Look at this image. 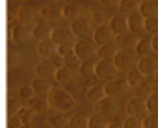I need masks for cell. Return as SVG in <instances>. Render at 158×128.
<instances>
[{"instance_id":"cell-1","label":"cell","mask_w":158,"mask_h":128,"mask_svg":"<svg viewBox=\"0 0 158 128\" xmlns=\"http://www.w3.org/2000/svg\"><path fill=\"white\" fill-rule=\"evenodd\" d=\"M47 102H48V108H52L54 111H60V113H65V111H71L74 108V98L71 93H67L65 89L61 87H50L48 95H47Z\"/></svg>"},{"instance_id":"cell-2","label":"cell","mask_w":158,"mask_h":128,"mask_svg":"<svg viewBox=\"0 0 158 128\" xmlns=\"http://www.w3.org/2000/svg\"><path fill=\"white\" fill-rule=\"evenodd\" d=\"M119 74V71L115 69L114 61L112 59H99L95 63V76L102 82H110V80H115Z\"/></svg>"},{"instance_id":"cell-3","label":"cell","mask_w":158,"mask_h":128,"mask_svg":"<svg viewBox=\"0 0 158 128\" xmlns=\"http://www.w3.org/2000/svg\"><path fill=\"white\" fill-rule=\"evenodd\" d=\"M95 52H97V45L93 43V39H78L73 45V54L80 61L91 59V56H95Z\"/></svg>"},{"instance_id":"cell-4","label":"cell","mask_w":158,"mask_h":128,"mask_svg":"<svg viewBox=\"0 0 158 128\" xmlns=\"http://www.w3.org/2000/svg\"><path fill=\"white\" fill-rule=\"evenodd\" d=\"M112 61L119 73H128L134 65V54L130 50H117Z\"/></svg>"},{"instance_id":"cell-5","label":"cell","mask_w":158,"mask_h":128,"mask_svg":"<svg viewBox=\"0 0 158 128\" xmlns=\"http://www.w3.org/2000/svg\"><path fill=\"white\" fill-rule=\"evenodd\" d=\"M50 39L54 41V45L56 46H61V45H69V46H73L74 45V35H73V32L69 30V28H61V26H54L52 28V32H50Z\"/></svg>"},{"instance_id":"cell-6","label":"cell","mask_w":158,"mask_h":128,"mask_svg":"<svg viewBox=\"0 0 158 128\" xmlns=\"http://www.w3.org/2000/svg\"><path fill=\"white\" fill-rule=\"evenodd\" d=\"M102 87H104V95H106V97L117 98V97H121V95L128 89V84H127V80L115 78V80H110V82L102 84Z\"/></svg>"},{"instance_id":"cell-7","label":"cell","mask_w":158,"mask_h":128,"mask_svg":"<svg viewBox=\"0 0 158 128\" xmlns=\"http://www.w3.org/2000/svg\"><path fill=\"white\" fill-rule=\"evenodd\" d=\"M69 30L73 32L74 39H88V37L91 35V26H89V22H88L86 17L73 21L71 26H69Z\"/></svg>"},{"instance_id":"cell-8","label":"cell","mask_w":158,"mask_h":128,"mask_svg":"<svg viewBox=\"0 0 158 128\" xmlns=\"http://www.w3.org/2000/svg\"><path fill=\"white\" fill-rule=\"evenodd\" d=\"M61 13H63V19L67 21H76V19H82L86 17V6L78 4V2H69L61 8Z\"/></svg>"},{"instance_id":"cell-9","label":"cell","mask_w":158,"mask_h":128,"mask_svg":"<svg viewBox=\"0 0 158 128\" xmlns=\"http://www.w3.org/2000/svg\"><path fill=\"white\" fill-rule=\"evenodd\" d=\"M97 110H99V113H101L102 117H114V115H117V111H119V104H117L115 98L104 97V98H101V100L97 102Z\"/></svg>"},{"instance_id":"cell-10","label":"cell","mask_w":158,"mask_h":128,"mask_svg":"<svg viewBox=\"0 0 158 128\" xmlns=\"http://www.w3.org/2000/svg\"><path fill=\"white\" fill-rule=\"evenodd\" d=\"M138 71L145 76V78H152V74L158 71V61L152 56H143L138 61Z\"/></svg>"},{"instance_id":"cell-11","label":"cell","mask_w":158,"mask_h":128,"mask_svg":"<svg viewBox=\"0 0 158 128\" xmlns=\"http://www.w3.org/2000/svg\"><path fill=\"white\" fill-rule=\"evenodd\" d=\"M41 17L47 21V24H58L61 19H63V13H61V8H58L56 4H48V6H43L41 8Z\"/></svg>"},{"instance_id":"cell-12","label":"cell","mask_w":158,"mask_h":128,"mask_svg":"<svg viewBox=\"0 0 158 128\" xmlns=\"http://www.w3.org/2000/svg\"><path fill=\"white\" fill-rule=\"evenodd\" d=\"M114 45L117 50H130L136 46V35L132 32H125L119 35H114Z\"/></svg>"},{"instance_id":"cell-13","label":"cell","mask_w":158,"mask_h":128,"mask_svg":"<svg viewBox=\"0 0 158 128\" xmlns=\"http://www.w3.org/2000/svg\"><path fill=\"white\" fill-rule=\"evenodd\" d=\"M93 43H95L97 46H101V45H108V43H114V34L110 32L108 24H102V26H99V28L93 30Z\"/></svg>"},{"instance_id":"cell-14","label":"cell","mask_w":158,"mask_h":128,"mask_svg":"<svg viewBox=\"0 0 158 128\" xmlns=\"http://www.w3.org/2000/svg\"><path fill=\"white\" fill-rule=\"evenodd\" d=\"M54 73H56V67L50 63V59H41L35 65V78L50 80V78H54Z\"/></svg>"},{"instance_id":"cell-15","label":"cell","mask_w":158,"mask_h":128,"mask_svg":"<svg viewBox=\"0 0 158 128\" xmlns=\"http://www.w3.org/2000/svg\"><path fill=\"white\" fill-rule=\"evenodd\" d=\"M108 28H110V32H112L114 35H119V34H125V32H128L127 15H123V13H117V15H114V17L110 19V24H108Z\"/></svg>"},{"instance_id":"cell-16","label":"cell","mask_w":158,"mask_h":128,"mask_svg":"<svg viewBox=\"0 0 158 128\" xmlns=\"http://www.w3.org/2000/svg\"><path fill=\"white\" fill-rule=\"evenodd\" d=\"M127 113L128 115H134V117H145V113H147L145 100L143 98H138V97H132L127 102Z\"/></svg>"},{"instance_id":"cell-17","label":"cell","mask_w":158,"mask_h":128,"mask_svg":"<svg viewBox=\"0 0 158 128\" xmlns=\"http://www.w3.org/2000/svg\"><path fill=\"white\" fill-rule=\"evenodd\" d=\"M32 35V28L30 26H24V24H13L11 28V41L13 43H24L28 37Z\"/></svg>"},{"instance_id":"cell-18","label":"cell","mask_w":158,"mask_h":128,"mask_svg":"<svg viewBox=\"0 0 158 128\" xmlns=\"http://www.w3.org/2000/svg\"><path fill=\"white\" fill-rule=\"evenodd\" d=\"M74 76H76V71L73 67H69V65H61L54 73V78H56L58 84H71L74 80Z\"/></svg>"},{"instance_id":"cell-19","label":"cell","mask_w":158,"mask_h":128,"mask_svg":"<svg viewBox=\"0 0 158 128\" xmlns=\"http://www.w3.org/2000/svg\"><path fill=\"white\" fill-rule=\"evenodd\" d=\"M37 52H39V56H41L43 59H48L52 54H56V45H54V41H52L50 37L41 39L39 45H37Z\"/></svg>"},{"instance_id":"cell-20","label":"cell","mask_w":158,"mask_h":128,"mask_svg":"<svg viewBox=\"0 0 158 128\" xmlns=\"http://www.w3.org/2000/svg\"><path fill=\"white\" fill-rule=\"evenodd\" d=\"M86 19H88V22H89L91 30H95V28L106 24V17H104V13H102L101 10H89V11L86 13Z\"/></svg>"},{"instance_id":"cell-21","label":"cell","mask_w":158,"mask_h":128,"mask_svg":"<svg viewBox=\"0 0 158 128\" xmlns=\"http://www.w3.org/2000/svg\"><path fill=\"white\" fill-rule=\"evenodd\" d=\"M17 21H19L21 24L28 26V24H32V22L35 21V11H34L30 6H21L19 11H17Z\"/></svg>"},{"instance_id":"cell-22","label":"cell","mask_w":158,"mask_h":128,"mask_svg":"<svg viewBox=\"0 0 158 128\" xmlns=\"http://www.w3.org/2000/svg\"><path fill=\"white\" fill-rule=\"evenodd\" d=\"M28 108L37 115V113H45L47 110H48V102H47V98L45 97H37V95H34L30 100H28Z\"/></svg>"},{"instance_id":"cell-23","label":"cell","mask_w":158,"mask_h":128,"mask_svg":"<svg viewBox=\"0 0 158 128\" xmlns=\"http://www.w3.org/2000/svg\"><path fill=\"white\" fill-rule=\"evenodd\" d=\"M127 24H128V32L138 34V32L143 30V17L138 11H134V13L127 15Z\"/></svg>"},{"instance_id":"cell-24","label":"cell","mask_w":158,"mask_h":128,"mask_svg":"<svg viewBox=\"0 0 158 128\" xmlns=\"http://www.w3.org/2000/svg\"><path fill=\"white\" fill-rule=\"evenodd\" d=\"M30 87H32L34 95H37V97H47L52 86L48 84V80H41V78H35V80L30 84Z\"/></svg>"},{"instance_id":"cell-25","label":"cell","mask_w":158,"mask_h":128,"mask_svg":"<svg viewBox=\"0 0 158 128\" xmlns=\"http://www.w3.org/2000/svg\"><path fill=\"white\" fill-rule=\"evenodd\" d=\"M50 32H52V26H50V24H47V22H39V24H34V28H32V37L41 41V39L50 37Z\"/></svg>"},{"instance_id":"cell-26","label":"cell","mask_w":158,"mask_h":128,"mask_svg":"<svg viewBox=\"0 0 158 128\" xmlns=\"http://www.w3.org/2000/svg\"><path fill=\"white\" fill-rule=\"evenodd\" d=\"M138 13H139L143 19L152 17V15H158V6H156V2H145V0H139Z\"/></svg>"},{"instance_id":"cell-27","label":"cell","mask_w":158,"mask_h":128,"mask_svg":"<svg viewBox=\"0 0 158 128\" xmlns=\"http://www.w3.org/2000/svg\"><path fill=\"white\" fill-rule=\"evenodd\" d=\"M106 95H104V87H102V84H97V86H91V87H88L86 89V98L89 100V102H99L101 98H104Z\"/></svg>"},{"instance_id":"cell-28","label":"cell","mask_w":158,"mask_h":128,"mask_svg":"<svg viewBox=\"0 0 158 128\" xmlns=\"http://www.w3.org/2000/svg\"><path fill=\"white\" fill-rule=\"evenodd\" d=\"M115 52H117L115 45H114V43H108V45H101V46H97L95 56H99V59H114Z\"/></svg>"},{"instance_id":"cell-29","label":"cell","mask_w":158,"mask_h":128,"mask_svg":"<svg viewBox=\"0 0 158 128\" xmlns=\"http://www.w3.org/2000/svg\"><path fill=\"white\" fill-rule=\"evenodd\" d=\"M78 73H80L82 78L95 76V61H93V59H84V61H80V65H78Z\"/></svg>"},{"instance_id":"cell-30","label":"cell","mask_w":158,"mask_h":128,"mask_svg":"<svg viewBox=\"0 0 158 128\" xmlns=\"http://www.w3.org/2000/svg\"><path fill=\"white\" fill-rule=\"evenodd\" d=\"M145 80H147V78H145L138 69H130V71H128V74H127V84H128V87H132V89H134V87H138L139 84H143Z\"/></svg>"},{"instance_id":"cell-31","label":"cell","mask_w":158,"mask_h":128,"mask_svg":"<svg viewBox=\"0 0 158 128\" xmlns=\"http://www.w3.org/2000/svg\"><path fill=\"white\" fill-rule=\"evenodd\" d=\"M117 8L121 10L123 15H130V13L138 11V8H139V0H119Z\"/></svg>"},{"instance_id":"cell-32","label":"cell","mask_w":158,"mask_h":128,"mask_svg":"<svg viewBox=\"0 0 158 128\" xmlns=\"http://www.w3.org/2000/svg\"><path fill=\"white\" fill-rule=\"evenodd\" d=\"M67 126L69 128H88V117L82 113H74L67 119Z\"/></svg>"},{"instance_id":"cell-33","label":"cell","mask_w":158,"mask_h":128,"mask_svg":"<svg viewBox=\"0 0 158 128\" xmlns=\"http://www.w3.org/2000/svg\"><path fill=\"white\" fill-rule=\"evenodd\" d=\"M134 48H136V54H138L139 58H143V56H151V52H152L151 39H138Z\"/></svg>"},{"instance_id":"cell-34","label":"cell","mask_w":158,"mask_h":128,"mask_svg":"<svg viewBox=\"0 0 158 128\" xmlns=\"http://www.w3.org/2000/svg\"><path fill=\"white\" fill-rule=\"evenodd\" d=\"M15 117L21 121V124H32L35 113H34L28 106H24V108H19V110H17V115H15Z\"/></svg>"},{"instance_id":"cell-35","label":"cell","mask_w":158,"mask_h":128,"mask_svg":"<svg viewBox=\"0 0 158 128\" xmlns=\"http://www.w3.org/2000/svg\"><path fill=\"white\" fill-rule=\"evenodd\" d=\"M48 122H50L54 128H67V117H65L63 113H60V111L50 113V115H48Z\"/></svg>"},{"instance_id":"cell-36","label":"cell","mask_w":158,"mask_h":128,"mask_svg":"<svg viewBox=\"0 0 158 128\" xmlns=\"http://www.w3.org/2000/svg\"><path fill=\"white\" fill-rule=\"evenodd\" d=\"M106 119L101 113H93L88 117V128H106Z\"/></svg>"},{"instance_id":"cell-37","label":"cell","mask_w":158,"mask_h":128,"mask_svg":"<svg viewBox=\"0 0 158 128\" xmlns=\"http://www.w3.org/2000/svg\"><path fill=\"white\" fill-rule=\"evenodd\" d=\"M145 108L149 113H156L158 115V93H151L145 98Z\"/></svg>"},{"instance_id":"cell-38","label":"cell","mask_w":158,"mask_h":128,"mask_svg":"<svg viewBox=\"0 0 158 128\" xmlns=\"http://www.w3.org/2000/svg\"><path fill=\"white\" fill-rule=\"evenodd\" d=\"M134 93H136L134 97H138V98H143V100H145V98H147V97L152 93V91H151V84L145 80L143 84H139L138 87H134Z\"/></svg>"},{"instance_id":"cell-39","label":"cell","mask_w":158,"mask_h":128,"mask_svg":"<svg viewBox=\"0 0 158 128\" xmlns=\"http://www.w3.org/2000/svg\"><path fill=\"white\" fill-rule=\"evenodd\" d=\"M143 30H147L151 34H156L158 32V15H152V17L143 19Z\"/></svg>"},{"instance_id":"cell-40","label":"cell","mask_w":158,"mask_h":128,"mask_svg":"<svg viewBox=\"0 0 158 128\" xmlns=\"http://www.w3.org/2000/svg\"><path fill=\"white\" fill-rule=\"evenodd\" d=\"M141 124H143V128H158V115L149 113V115L141 117Z\"/></svg>"},{"instance_id":"cell-41","label":"cell","mask_w":158,"mask_h":128,"mask_svg":"<svg viewBox=\"0 0 158 128\" xmlns=\"http://www.w3.org/2000/svg\"><path fill=\"white\" fill-rule=\"evenodd\" d=\"M123 128H143L141 124V117H134V115H128L123 122Z\"/></svg>"},{"instance_id":"cell-42","label":"cell","mask_w":158,"mask_h":128,"mask_svg":"<svg viewBox=\"0 0 158 128\" xmlns=\"http://www.w3.org/2000/svg\"><path fill=\"white\" fill-rule=\"evenodd\" d=\"M8 63H10V67H11V69H17V67H19V63H21L19 52L10 50V54H8Z\"/></svg>"},{"instance_id":"cell-43","label":"cell","mask_w":158,"mask_h":128,"mask_svg":"<svg viewBox=\"0 0 158 128\" xmlns=\"http://www.w3.org/2000/svg\"><path fill=\"white\" fill-rule=\"evenodd\" d=\"M63 65H69V67L76 69V65H80V59H78L74 54H69V56L63 58Z\"/></svg>"},{"instance_id":"cell-44","label":"cell","mask_w":158,"mask_h":128,"mask_svg":"<svg viewBox=\"0 0 158 128\" xmlns=\"http://www.w3.org/2000/svg\"><path fill=\"white\" fill-rule=\"evenodd\" d=\"M19 95H21V98H24V100H30V98L34 97V91H32L30 84H28V86H23V87L19 89Z\"/></svg>"},{"instance_id":"cell-45","label":"cell","mask_w":158,"mask_h":128,"mask_svg":"<svg viewBox=\"0 0 158 128\" xmlns=\"http://www.w3.org/2000/svg\"><path fill=\"white\" fill-rule=\"evenodd\" d=\"M56 54H58V56H61V59H63L65 56L73 54V46H69V45H61V46H56Z\"/></svg>"},{"instance_id":"cell-46","label":"cell","mask_w":158,"mask_h":128,"mask_svg":"<svg viewBox=\"0 0 158 128\" xmlns=\"http://www.w3.org/2000/svg\"><path fill=\"white\" fill-rule=\"evenodd\" d=\"M48 59H50V63H52V65H54L56 69H60V67L63 65V59H61V56H58V54H52Z\"/></svg>"},{"instance_id":"cell-47","label":"cell","mask_w":158,"mask_h":128,"mask_svg":"<svg viewBox=\"0 0 158 128\" xmlns=\"http://www.w3.org/2000/svg\"><path fill=\"white\" fill-rule=\"evenodd\" d=\"M101 4H102V6H106V8H117L119 0H101Z\"/></svg>"},{"instance_id":"cell-48","label":"cell","mask_w":158,"mask_h":128,"mask_svg":"<svg viewBox=\"0 0 158 128\" xmlns=\"http://www.w3.org/2000/svg\"><path fill=\"white\" fill-rule=\"evenodd\" d=\"M84 80H86V86H88V87H91V86H97V84H99V78H97V76H89V78H84Z\"/></svg>"},{"instance_id":"cell-49","label":"cell","mask_w":158,"mask_h":128,"mask_svg":"<svg viewBox=\"0 0 158 128\" xmlns=\"http://www.w3.org/2000/svg\"><path fill=\"white\" fill-rule=\"evenodd\" d=\"M151 46H152V52H158V32L152 35V39H151Z\"/></svg>"},{"instance_id":"cell-50","label":"cell","mask_w":158,"mask_h":128,"mask_svg":"<svg viewBox=\"0 0 158 128\" xmlns=\"http://www.w3.org/2000/svg\"><path fill=\"white\" fill-rule=\"evenodd\" d=\"M106 128H123V126L117 124V122H110V124H106Z\"/></svg>"},{"instance_id":"cell-51","label":"cell","mask_w":158,"mask_h":128,"mask_svg":"<svg viewBox=\"0 0 158 128\" xmlns=\"http://www.w3.org/2000/svg\"><path fill=\"white\" fill-rule=\"evenodd\" d=\"M152 80H154V84H156V86H158V71H156V73H154V74H152Z\"/></svg>"},{"instance_id":"cell-52","label":"cell","mask_w":158,"mask_h":128,"mask_svg":"<svg viewBox=\"0 0 158 128\" xmlns=\"http://www.w3.org/2000/svg\"><path fill=\"white\" fill-rule=\"evenodd\" d=\"M52 4H61V2H65V0H50Z\"/></svg>"},{"instance_id":"cell-53","label":"cell","mask_w":158,"mask_h":128,"mask_svg":"<svg viewBox=\"0 0 158 128\" xmlns=\"http://www.w3.org/2000/svg\"><path fill=\"white\" fill-rule=\"evenodd\" d=\"M19 128H32V124H21Z\"/></svg>"},{"instance_id":"cell-54","label":"cell","mask_w":158,"mask_h":128,"mask_svg":"<svg viewBox=\"0 0 158 128\" xmlns=\"http://www.w3.org/2000/svg\"><path fill=\"white\" fill-rule=\"evenodd\" d=\"M145 2H156V0H145Z\"/></svg>"}]
</instances>
